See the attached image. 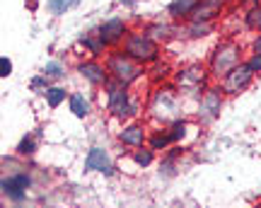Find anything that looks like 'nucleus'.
I'll return each mask as SVG.
<instances>
[{"label":"nucleus","mask_w":261,"mask_h":208,"mask_svg":"<svg viewBox=\"0 0 261 208\" xmlns=\"http://www.w3.org/2000/svg\"><path fill=\"white\" fill-rule=\"evenodd\" d=\"M148 116L162 126L181 119V92L174 85H158L148 99Z\"/></svg>","instance_id":"1"},{"label":"nucleus","mask_w":261,"mask_h":208,"mask_svg":"<svg viewBox=\"0 0 261 208\" xmlns=\"http://www.w3.org/2000/svg\"><path fill=\"white\" fill-rule=\"evenodd\" d=\"M104 66L109 70V77L116 80V83H123V85H133L138 83L143 73H145V66L138 63L136 58H130L121 46L119 48H109L107 56H104Z\"/></svg>","instance_id":"2"},{"label":"nucleus","mask_w":261,"mask_h":208,"mask_svg":"<svg viewBox=\"0 0 261 208\" xmlns=\"http://www.w3.org/2000/svg\"><path fill=\"white\" fill-rule=\"evenodd\" d=\"M107 112L112 114L114 119H121V121H128L133 119L136 114H138V99L130 95L128 85H123V83H116V80H107Z\"/></svg>","instance_id":"3"},{"label":"nucleus","mask_w":261,"mask_h":208,"mask_svg":"<svg viewBox=\"0 0 261 208\" xmlns=\"http://www.w3.org/2000/svg\"><path fill=\"white\" fill-rule=\"evenodd\" d=\"M121 48L130 58H136L143 66H152L160 61V44L150 37L145 29H130L123 39Z\"/></svg>","instance_id":"4"},{"label":"nucleus","mask_w":261,"mask_h":208,"mask_svg":"<svg viewBox=\"0 0 261 208\" xmlns=\"http://www.w3.org/2000/svg\"><path fill=\"white\" fill-rule=\"evenodd\" d=\"M242 46L232 41V39H225L220 41L218 46L213 48V54L208 58V75L213 77V80H220L225 77L230 70H232L237 63H242Z\"/></svg>","instance_id":"5"},{"label":"nucleus","mask_w":261,"mask_h":208,"mask_svg":"<svg viewBox=\"0 0 261 208\" xmlns=\"http://www.w3.org/2000/svg\"><path fill=\"white\" fill-rule=\"evenodd\" d=\"M208 68L198 66V63H191V66L179 68L174 77H172V85L177 87L181 95H198L208 87Z\"/></svg>","instance_id":"6"},{"label":"nucleus","mask_w":261,"mask_h":208,"mask_svg":"<svg viewBox=\"0 0 261 208\" xmlns=\"http://www.w3.org/2000/svg\"><path fill=\"white\" fill-rule=\"evenodd\" d=\"M223 104H225V92L220 90V85H208L198 97V109H196L198 123H203V126L213 123L223 112Z\"/></svg>","instance_id":"7"},{"label":"nucleus","mask_w":261,"mask_h":208,"mask_svg":"<svg viewBox=\"0 0 261 208\" xmlns=\"http://www.w3.org/2000/svg\"><path fill=\"white\" fill-rule=\"evenodd\" d=\"M254 75H256V73L247 66V61H242V63H237L225 77H220L218 83H220V90L225 92V97H237L252 85Z\"/></svg>","instance_id":"8"},{"label":"nucleus","mask_w":261,"mask_h":208,"mask_svg":"<svg viewBox=\"0 0 261 208\" xmlns=\"http://www.w3.org/2000/svg\"><path fill=\"white\" fill-rule=\"evenodd\" d=\"M32 189V174L29 172H15L10 177H3L0 181V191L3 196L12 203H22L27 199V191Z\"/></svg>","instance_id":"9"},{"label":"nucleus","mask_w":261,"mask_h":208,"mask_svg":"<svg viewBox=\"0 0 261 208\" xmlns=\"http://www.w3.org/2000/svg\"><path fill=\"white\" fill-rule=\"evenodd\" d=\"M97 29H99V34H102L104 44H107L109 48H119L123 44L126 34L130 32L123 17H109V19H104V22Z\"/></svg>","instance_id":"10"},{"label":"nucleus","mask_w":261,"mask_h":208,"mask_svg":"<svg viewBox=\"0 0 261 208\" xmlns=\"http://www.w3.org/2000/svg\"><path fill=\"white\" fill-rule=\"evenodd\" d=\"M77 73L90 83L92 87H104L107 80H109V70L104 63H99L97 58H87L83 63H77Z\"/></svg>","instance_id":"11"},{"label":"nucleus","mask_w":261,"mask_h":208,"mask_svg":"<svg viewBox=\"0 0 261 208\" xmlns=\"http://www.w3.org/2000/svg\"><path fill=\"white\" fill-rule=\"evenodd\" d=\"M148 136L150 133L145 128V123L130 121L119 131L116 141L121 143V145H126V148H140V145H148Z\"/></svg>","instance_id":"12"},{"label":"nucleus","mask_w":261,"mask_h":208,"mask_svg":"<svg viewBox=\"0 0 261 208\" xmlns=\"http://www.w3.org/2000/svg\"><path fill=\"white\" fill-rule=\"evenodd\" d=\"M85 172H102L104 177H112L114 174V165L109 160V152L99 148V145H94L87 150L85 155Z\"/></svg>","instance_id":"13"},{"label":"nucleus","mask_w":261,"mask_h":208,"mask_svg":"<svg viewBox=\"0 0 261 208\" xmlns=\"http://www.w3.org/2000/svg\"><path fill=\"white\" fill-rule=\"evenodd\" d=\"M225 8V0H198L194 15L189 19H198V22H215L220 17V12Z\"/></svg>","instance_id":"14"},{"label":"nucleus","mask_w":261,"mask_h":208,"mask_svg":"<svg viewBox=\"0 0 261 208\" xmlns=\"http://www.w3.org/2000/svg\"><path fill=\"white\" fill-rule=\"evenodd\" d=\"M145 32H148L150 37L155 39L158 44H165V41H169V39H174L179 34V27L177 24H172V22H150V24H145Z\"/></svg>","instance_id":"15"},{"label":"nucleus","mask_w":261,"mask_h":208,"mask_svg":"<svg viewBox=\"0 0 261 208\" xmlns=\"http://www.w3.org/2000/svg\"><path fill=\"white\" fill-rule=\"evenodd\" d=\"M215 22H198V19H187L184 27H179L177 37H187V39H203L208 34H213Z\"/></svg>","instance_id":"16"},{"label":"nucleus","mask_w":261,"mask_h":208,"mask_svg":"<svg viewBox=\"0 0 261 208\" xmlns=\"http://www.w3.org/2000/svg\"><path fill=\"white\" fill-rule=\"evenodd\" d=\"M198 0H172L167 5V15L172 22H187L194 15Z\"/></svg>","instance_id":"17"},{"label":"nucleus","mask_w":261,"mask_h":208,"mask_svg":"<svg viewBox=\"0 0 261 208\" xmlns=\"http://www.w3.org/2000/svg\"><path fill=\"white\" fill-rule=\"evenodd\" d=\"M80 44L87 48V54L92 58H99V56H107V44H104L102 34H99V29H92V32H87L85 37H80Z\"/></svg>","instance_id":"18"},{"label":"nucleus","mask_w":261,"mask_h":208,"mask_svg":"<svg viewBox=\"0 0 261 208\" xmlns=\"http://www.w3.org/2000/svg\"><path fill=\"white\" fill-rule=\"evenodd\" d=\"M68 107H70L73 116H77V119H87L90 112H92L90 99H87L83 92H70V97H68Z\"/></svg>","instance_id":"19"},{"label":"nucleus","mask_w":261,"mask_h":208,"mask_svg":"<svg viewBox=\"0 0 261 208\" xmlns=\"http://www.w3.org/2000/svg\"><path fill=\"white\" fill-rule=\"evenodd\" d=\"M148 145L152 148V150H169V145H174L172 143V138H169V131L167 126H162V128H155V131H150L148 136Z\"/></svg>","instance_id":"20"},{"label":"nucleus","mask_w":261,"mask_h":208,"mask_svg":"<svg viewBox=\"0 0 261 208\" xmlns=\"http://www.w3.org/2000/svg\"><path fill=\"white\" fill-rule=\"evenodd\" d=\"M130 160L136 162V167L145 170V167H150V165L155 162V150H152L150 145H140V148H133V150H130Z\"/></svg>","instance_id":"21"},{"label":"nucleus","mask_w":261,"mask_h":208,"mask_svg":"<svg viewBox=\"0 0 261 208\" xmlns=\"http://www.w3.org/2000/svg\"><path fill=\"white\" fill-rule=\"evenodd\" d=\"M44 97H46V104L51 107V109H58V107H61V104H63L70 95L65 92L63 85H51V87L46 90V95H44Z\"/></svg>","instance_id":"22"},{"label":"nucleus","mask_w":261,"mask_h":208,"mask_svg":"<svg viewBox=\"0 0 261 208\" xmlns=\"http://www.w3.org/2000/svg\"><path fill=\"white\" fill-rule=\"evenodd\" d=\"M187 128H189V121L181 116V119H177V121H172L167 126V131H169V138H172V143L174 145H179V143L184 141V136H187Z\"/></svg>","instance_id":"23"},{"label":"nucleus","mask_w":261,"mask_h":208,"mask_svg":"<svg viewBox=\"0 0 261 208\" xmlns=\"http://www.w3.org/2000/svg\"><path fill=\"white\" fill-rule=\"evenodd\" d=\"M244 24L252 32H261V3H254L252 8L244 12Z\"/></svg>","instance_id":"24"},{"label":"nucleus","mask_w":261,"mask_h":208,"mask_svg":"<svg viewBox=\"0 0 261 208\" xmlns=\"http://www.w3.org/2000/svg\"><path fill=\"white\" fill-rule=\"evenodd\" d=\"M15 150H17L19 158H29V155H34V152H37V138H34L32 133H27V136H22Z\"/></svg>","instance_id":"25"},{"label":"nucleus","mask_w":261,"mask_h":208,"mask_svg":"<svg viewBox=\"0 0 261 208\" xmlns=\"http://www.w3.org/2000/svg\"><path fill=\"white\" fill-rule=\"evenodd\" d=\"M41 73L46 77H51V83H58V80H63L65 77V66L61 61H48L46 66L41 68Z\"/></svg>","instance_id":"26"},{"label":"nucleus","mask_w":261,"mask_h":208,"mask_svg":"<svg viewBox=\"0 0 261 208\" xmlns=\"http://www.w3.org/2000/svg\"><path fill=\"white\" fill-rule=\"evenodd\" d=\"M80 0H48L46 3V8L51 15H65L70 8H75Z\"/></svg>","instance_id":"27"},{"label":"nucleus","mask_w":261,"mask_h":208,"mask_svg":"<svg viewBox=\"0 0 261 208\" xmlns=\"http://www.w3.org/2000/svg\"><path fill=\"white\" fill-rule=\"evenodd\" d=\"M54 85L51 83V77H46L44 73H39L37 77H32V83H29V90L32 92H37V95H46V90Z\"/></svg>","instance_id":"28"},{"label":"nucleus","mask_w":261,"mask_h":208,"mask_svg":"<svg viewBox=\"0 0 261 208\" xmlns=\"http://www.w3.org/2000/svg\"><path fill=\"white\" fill-rule=\"evenodd\" d=\"M12 75V61L8 56H0V77H10Z\"/></svg>","instance_id":"29"},{"label":"nucleus","mask_w":261,"mask_h":208,"mask_svg":"<svg viewBox=\"0 0 261 208\" xmlns=\"http://www.w3.org/2000/svg\"><path fill=\"white\" fill-rule=\"evenodd\" d=\"M247 66L252 68L254 73H261V54H254L252 51V56L247 58Z\"/></svg>","instance_id":"30"},{"label":"nucleus","mask_w":261,"mask_h":208,"mask_svg":"<svg viewBox=\"0 0 261 208\" xmlns=\"http://www.w3.org/2000/svg\"><path fill=\"white\" fill-rule=\"evenodd\" d=\"M252 51L254 54H261V32L254 37V41H252Z\"/></svg>","instance_id":"31"}]
</instances>
